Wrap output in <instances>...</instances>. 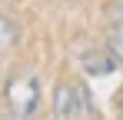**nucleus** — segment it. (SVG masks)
Instances as JSON below:
<instances>
[{"instance_id":"obj_4","label":"nucleus","mask_w":123,"mask_h":120,"mask_svg":"<svg viewBox=\"0 0 123 120\" xmlns=\"http://www.w3.org/2000/svg\"><path fill=\"white\" fill-rule=\"evenodd\" d=\"M17 43V23L10 17H0V50H10Z\"/></svg>"},{"instance_id":"obj_3","label":"nucleus","mask_w":123,"mask_h":120,"mask_svg":"<svg viewBox=\"0 0 123 120\" xmlns=\"http://www.w3.org/2000/svg\"><path fill=\"white\" fill-rule=\"evenodd\" d=\"M83 67H86V73L103 77V73H113L117 57H113V53H86V57H83Z\"/></svg>"},{"instance_id":"obj_5","label":"nucleus","mask_w":123,"mask_h":120,"mask_svg":"<svg viewBox=\"0 0 123 120\" xmlns=\"http://www.w3.org/2000/svg\"><path fill=\"white\" fill-rule=\"evenodd\" d=\"M106 47H110V53H113L117 60H123V27H113V30H110Z\"/></svg>"},{"instance_id":"obj_2","label":"nucleus","mask_w":123,"mask_h":120,"mask_svg":"<svg viewBox=\"0 0 123 120\" xmlns=\"http://www.w3.org/2000/svg\"><path fill=\"white\" fill-rule=\"evenodd\" d=\"M53 113L57 117H77V113H90V97L83 87H70L60 83L53 93Z\"/></svg>"},{"instance_id":"obj_1","label":"nucleus","mask_w":123,"mask_h":120,"mask_svg":"<svg viewBox=\"0 0 123 120\" xmlns=\"http://www.w3.org/2000/svg\"><path fill=\"white\" fill-rule=\"evenodd\" d=\"M37 100H40V90L33 77H13L7 83V103L17 117H30L37 110Z\"/></svg>"}]
</instances>
